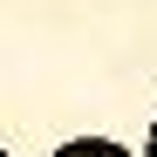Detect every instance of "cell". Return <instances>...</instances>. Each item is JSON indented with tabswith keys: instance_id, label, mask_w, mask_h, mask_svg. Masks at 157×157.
<instances>
[{
	"instance_id": "1",
	"label": "cell",
	"mask_w": 157,
	"mask_h": 157,
	"mask_svg": "<svg viewBox=\"0 0 157 157\" xmlns=\"http://www.w3.org/2000/svg\"><path fill=\"white\" fill-rule=\"evenodd\" d=\"M144 157H157V123H150V144H144Z\"/></svg>"
},
{
	"instance_id": "2",
	"label": "cell",
	"mask_w": 157,
	"mask_h": 157,
	"mask_svg": "<svg viewBox=\"0 0 157 157\" xmlns=\"http://www.w3.org/2000/svg\"><path fill=\"white\" fill-rule=\"evenodd\" d=\"M0 157H7V150H0Z\"/></svg>"
}]
</instances>
